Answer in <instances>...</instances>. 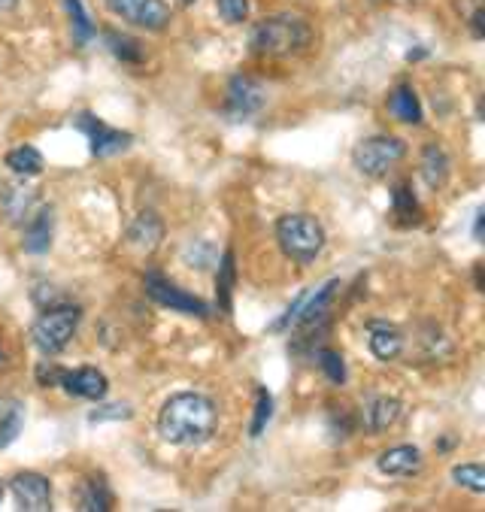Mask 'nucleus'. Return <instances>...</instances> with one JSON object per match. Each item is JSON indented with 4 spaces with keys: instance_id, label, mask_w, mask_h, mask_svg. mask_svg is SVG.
<instances>
[{
    "instance_id": "nucleus-38",
    "label": "nucleus",
    "mask_w": 485,
    "mask_h": 512,
    "mask_svg": "<svg viewBox=\"0 0 485 512\" xmlns=\"http://www.w3.org/2000/svg\"><path fill=\"white\" fill-rule=\"evenodd\" d=\"M4 491H7V488H4V479H0V503H4Z\"/></svg>"
},
{
    "instance_id": "nucleus-9",
    "label": "nucleus",
    "mask_w": 485,
    "mask_h": 512,
    "mask_svg": "<svg viewBox=\"0 0 485 512\" xmlns=\"http://www.w3.org/2000/svg\"><path fill=\"white\" fill-rule=\"evenodd\" d=\"M264 100H267V91L258 79L252 76H231L228 82V91H225V116L234 119V122H243L255 113H261L264 107Z\"/></svg>"
},
{
    "instance_id": "nucleus-25",
    "label": "nucleus",
    "mask_w": 485,
    "mask_h": 512,
    "mask_svg": "<svg viewBox=\"0 0 485 512\" xmlns=\"http://www.w3.org/2000/svg\"><path fill=\"white\" fill-rule=\"evenodd\" d=\"M37 203V191L31 188H7L4 191V207H7V216L10 222H25V216L31 213V207Z\"/></svg>"
},
{
    "instance_id": "nucleus-28",
    "label": "nucleus",
    "mask_w": 485,
    "mask_h": 512,
    "mask_svg": "<svg viewBox=\"0 0 485 512\" xmlns=\"http://www.w3.org/2000/svg\"><path fill=\"white\" fill-rule=\"evenodd\" d=\"M64 7H67V16H70V25H73V40L76 46H85L91 37H94V25L82 7V0H64Z\"/></svg>"
},
{
    "instance_id": "nucleus-36",
    "label": "nucleus",
    "mask_w": 485,
    "mask_h": 512,
    "mask_svg": "<svg viewBox=\"0 0 485 512\" xmlns=\"http://www.w3.org/2000/svg\"><path fill=\"white\" fill-rule=\"evenodd\" d=\"M473 34H476V37H482V10H476V13H473Z\"/></svg>"
},
{
    "instance_id": "nucleus-34",
    "label": "nucleus",
    "mask_w": 485,
    "mask_h": 512,
    "mask_svg": "<svg viewBox=\"0 0 485 512\" xmlns=\"http://www.w3.org/2000/svg\"><path fill=\"white\" fill-rule=\"evenodd\" d=\"M61 373H64V370H61L58 364H52V361H43V364L37 367V379H40V385H46V388H49V385H58V382H61Z\"/></svg>"
},
{
    "instance_id": "nucleus-8",
    "label": "nucleus",
    "mask_w": 485,
    "mask_h": 512,
    "mask_svg": "<svg viewBox=\"0 0 485 512\" xmlns=\"http://www.w3.org/2000/svg\"><path fill=\"white\" fill-rule=\"evenodd\" d=\"M76 128L88 137V149L94 158H113L119 152H125L134 137L128 131H119V128H110L104 119H97L91 113H79L76 116Z\"/></svg>"
},
{
    "instance_id": "nucleus-7",
    "label": "nucleus",
    "mask_w": 485,
    "mask_h": 512,
    "mask_svg": "<svg viewBox=\"0 0 485 512\" xmlns=\"http://www.w3.org/2000/svg\"><path fill=\"white\" fill-rule=\"evenodd\" d=\"M107 10L122 22L143 28V31H164L173 22V13L164 0H104Z\"/></svg>"
},
{
    "instance_id": "nucleus-2",
    "label": "nucleus",
    "mask_w": 485,
    "mask_h": 512,
    "mask_svg": "<svg viewBox=\"0 0 485 512\" xmlns=\"http://www.w3.org/2000/svg\"><path fill=\"white\" fill-rule=\"evenodd\" d=\"M313 40V28L301 19V16H267L252 28L249 46L255 55L264 58H288V55H298L310 46Z\"/></svg>"
},
{
    "instance_id": "nucleus-3",
    "label": "nucleus",
    "mask_w": 485,
    "mask_h": 512,
    "mask_svg": "<svg viewBox=\"0 0 485 512\" xmlns=\"http://www.w3.org/2000/svg\"><path fill=\"white\" fill-rule=\"evenodd\" d=\"M276 243L288 261L310 267L325 249V228L310 213H288L276 222Z\"/></svg>"
},
{
    "instance_id": "nucleus-13",
    "label": "nucleus",
    "mask_w": 485,
    "mask_h": 512,
    "mask_svg": "<svg viewBox=\"0 0 485 512\" xmlns=\"http://www.w3.org/2000/svg\"><path fill=\"white\" fill-rule=\"evenodd\" d=\"M340 288H343L340 279H328L322 288H316L313 294H307L304 303H301V310H298L295 325H319L328 316V310H331V303H334V297H337Z\"/></svg>"
},
{
    "instance_id": "nucleus-11",
    "label": "nucleus",
    "mask_w": 485,
    "mask_h": 512,
    "mask_svg": "<svg viewBox=\"0 0 485 512\" xmlns=\"http://www.w3.org/2000/svg\"><path fill=\"white\" fill-rule=\"evenodd\" d=\"M67 394L82 397V400H104L107 397V376L97 367H79V370H64L58 382Z\"/></svg>"
},
{
    "instance_id": "nucleus-32",
    "label": "nucleus",
    "mask_w": 485,
    "mask_h": 512,
    "mask_svg": "<svg viewBox=\"0 0 485 512\" xmlns=\"http://www.w3.org/2000/svg\"><path fill=\"white\" fill-rule=\"evenodd\" d=\"M131 416H134V409L128 403H110V406L94 409L88 419L91 422H122V419H131Z\"/></svg>"
},
{
    "instance_id": "nucleus-18",
    "label": "nucleus",
    "mask_w": 485,
    "mask_h": 512,
    "mask_svg": "<svg viewBox=\"0 0 485 512\" xmlns=\"http://www.w3.org/2000/svg\"><path fill=\"white\" fill-rule=\"evenodd\" d=\"M388 113H392L404 125H419L422 122V104H419L413 85H398L392 94H388Z\"/></svg>"
},
{
    "instance_id": "nucleus-10",
    "label": "nucleus",
    "mask_w": 485,
    "mask_h": 512,
    "mask_svg": "<svg viewBox=\"0 0 485 512\" xmlns=\"http://www.w3.org/2000/svg\"><path fill=\"white\" fill-rule=\"evenodd\" d=\"M10 491L25 512H49L52 509V482L40 473H16L10 482Z\"/></svg>"
},
{
    "instance_id": "nucleus-24",
    "label": "nucleus",
    "mask_w": 485,
    "mask_h": 512,
    "mask_svg": "<svg viewBox=\"0 0 485 512\" xmlns=\"http://www.w3.org/2000/svg\"><path fill=\"white\" fill-rule=\"evenodd\" d=\"M7 167L16 173V176H40L43 173V155L34 149V146H19L7 155Z\"/></svg>"
},
{
    "instance_id": "nucleus-31",
    "label": "nucleus",
    "mask_w": 485,
    "mask_h": 512,
    "mask_svg": "<svg viewBox=\"0 0 485 512\" xmlns=\"http://www.w3.org/2000/svg\"><path fill=\"white\" fill-rule=\"evenodd\" d=\"M216 7L228 25H243L249 19V0H216Z\"/></svg>"
},
{
    "instance_id": "nucleus-15",
    "label": "nucleus",
    "mask_w": 485,
    "mask_h": 512,
    "mask_svg": "<svg viewBox=\"0 0 485 512\" xmlns=\"http://www.w3.org/2000/svg\"><path fill=\"white\" fill-rule=\"evenodd\" d=\"M52 234H55V210L52 207H43L25 228V240H22V249L28 255H43L49 252L52 246Z\"/></svg>"
},
{
    "instance_id": "nucleus-20",
    "label": "nucleus",
    "mask_w": 485,
    "mask_h": 512,
    "mask_svg": "<svg viewBox=\"0 0 485 512\" xmlns=\"http://www.w3.org/2000/svg\"><path fill=\"white\" fill-rule=\"evenodd\" d=\"M79 509H85V512H110L113 509V491L104 482V476L82 479V485H79Z\"/></svg>"
},
{
    "instance_id": "nucleus-39",
    "label": "nucleus",
    "mask_w": 485,
    "mask_h": 512,
    "mask_svg": "<svg viewBox=\"0 0 485 512\" xmlns=\"http://www.w3.org/2000/svg\"><path fill=\"white\" fill-rule=\"evenodd\" d=\"M182 4H194V0H182Z\"/></svg>"
},
{
    "instance_id": "nucleus-27",
    "label": "nucleus",
    "mask_w": 485,
    "mask_h": 512,
    "mask_svg": "<svg viewBox=\"0 0 485 512\" xmlns=\"http://www.w3.org/2000/svg\"><path fill=\"white\" fill-rule=\"evenodd\" d=\"M270 419H273V394L267 388H258L255 391V416H252V425H249V437L258 440L267 431Z\"/></svg>"
},
{
    "instance_id": "nucleus-4",
    "label": "nucleus",
    "mask_w": 485,
    "mask_h": 512,
    "mask_svg": "<svg viewBox=\"0 0 485 512\" xmlns=\"http://www.w3.org/2000/svg\"><path fill=\"white\" fill-rule=\"evenodd\" d=\"M79 306H52L46 310L34 328H31V340L43 355H58L61 349H67V343L73 340L76 328H79Z\"/></svg>"
},
{
    "instance_id": "nucleus-23",
    "label": "nucleus",
    "mask_w": 485,
    "mask_h": 512,
    "mask_svg": "<svg viewBox=\"0 0 485 512\" xmlns=\"http://www.w3.org/2000/svg\"><path fill=\"white\" fill-rule=\"evenodd\" d=\"M392 213L398 216V222H401V225H416V222H419V216H422L419 200H416V194L410 191V185H407V182H401V185L392 191Z\"/></svg>"
},
{
    "instance_id": "nucleus-14",
    "label": "nucleus",
    "mask_w": 485,
    "mask_h": 512,
    "mask_svg": "<svg viewBox=\"0 0 485 512\" xmlns=\"http://www.w3.org/2000/svg\"><path fill=\"white\" fill-rule=\"evenodd\" d=\"M379 473L385 476H413L422 470V452L416 446H395V449H385L376 458Z\"/></svg>"
},
{
    "instance_id": "nucleus-6",
    "label": "nucleus",
    "mask_w": 485,
    "mask_h": 512,
    "mask_svg": "<svg viewBox=\"0 0 485 512\" xmlns=\"http://www.w3.org/2000/svg\"><path fill=\"white\" fill-rule=\"evenodd\" d=\"M143 288H146V294H149L155 303L167 306V310H173V313L194 316V319H207V316H210V306H207L201 297L188 294L185 288H179L176 282H170L167 276H161V273H155V270H149V273L143 276Z\"/></svg>"
},
{
    "instance_id": "nucleus-1",
    "label": "nucleus",
    "mask_w": 485,
    "mask_h": 512,
    "mask_svg": "<svg viewBox=\"0 0 485 512\" xmlns=\"http://www.w3.org/2000/svg\"><path fill=\"white\" fill-rule=\"evenodd\" d=\"M219 425V409L207 394L198 391H179L173 394L158 413V434L164 443L191 449V446H204L213 440Z\"/></svg>"
},
{
    "instance_id": "nucleus-16",
    "label": "nucleus",
    "mask_w": 485,
    "mask_h": 512,
    "mask_svg": "<svg viewBox=\"0 0 485 512\" xmlns=\"http://www.w3.org/2000/svg\"><path fill=\"white\" fill-rule=\"evenodd\" d=\"M164 240V222L155 216V213H140L131 228H128V243L137 249V252H155Z\"/></svg>"
},
{
    "instance_id": "nucleus-33",
    "label": "nucleus",
    "mask_w": 485,
    "mask_h": 512,
    "mask_svg": "<svg viewBox=\"0 0 485 512\" xmlns=\"http://www.w3.org/2000/svg\"><path fill=\"white\" fill-rule=\"evenodd\" d=\"M213 246L210 243H204V240H198V243H191L188 249H185V261H188V267H198V270H204V267H210L213 264Z\"/></svg>"
},
{
    "instance_id": "nucleus-29",
    "label": "nucleus",
    "mask_w": 485,
    "mask_h": 512,
    "mask_svg": "<svg viewBox=\"0 0 485 512\" xmlns=\"http://www.w3.org/2000/svg\"><path fill=\"white\" fill-rule=\"evenodd\" d=\"M316 358H319V367H322V373L328 376L331 385H343V382H346V361H343L340 352H334V349H319Z\"/></svg>"
},
{
    "instance_id": "nucleus-19",
    "label": "nucleus",
    "mask_w": 485,
    "mask_h": 512,
    "mask_svg": "<svg viewBox=\"0 0 485 512\" xmlns=\"http://www.w3.org/2000/svg\"><path fill=\"white\" fill-rule=\"evenodd\" d=\"M367 346L379 361H395L404 352V334L398 328H388V325H370Z\"/></svg>"
},
{
    "instance_id": "nucleus-17",
    "label": "nucleus",
    "mask_w": 485,
    "mask_h": 512,
    "mask_svg": "<svg viewBox=\"0 0 485 512\" xmlns=\"http://www.w3.org/2000/svg\"><path fill=\"white\" fill-rule=\"evenodd\" d=\"M25 425V403L16 397H0V449H7L19 440Z\"/></svg>"
},
{
    "instance_id": "nucleus-26",
    "label": "nucleus",
    "mask_w": 485,
    "mask_h": 512,
    "mask_svg": "<svg viewBox=\"0 0 485 512\" xmlns=\"http://www.w3.org/2000/svg\"><path fill=\"white\" fill-rule=\"evenodd\" d=\"M104 40H107V49H110L122 64H140V61H143V46H140L134 37L119 34V31H107Z\"/></svg>"
},
{
    "instance_id": "nucleus-5",
    "label": "nucleus",
    "mask_w": 485,
    "mask_h": 512,
    "mask_svg": "<svg viewBox=\"0 0 485 512\" xmlns=\"http://www.w3.org/2000/svg\"><path fill=\"white\" fill-rule=\"evenodd\" d=\"M404 155H407V143L404 140L388 137V134H376V137H367V140H361L355 146L352 164L358 167V173H364L370 179H382Z\"/></svg>"
},
{
    "instance_id": "nucleus-35",
    "label": "nucleus",
    "mask_w": 485,
    "mask_h": 512,
    "mask_svg": "<svg viewBox=\"0 0 485 512\" xmlns=\"http://www.w3.org/2000/svg\"><path fill=\"white\" fill-rule=\"evenodd\" d=\"M482 225H485V210L479 207V210H476V222H473V237H476V243H482Z\"/></svg>"
},
{
    "instance_id": "nucleus-22",
    "label": "nucleus",
    "mask_w": 485,
    "mask_h": 512,
    "mask_svg": "<svg viewBox=\"0 0 485 512\" xmlns=\"http://www.w3.org/2000/svg\"><path fill=\"white\" fill-rule=\"evenodd\" d=\"M234 285H237V264H234V252L228 249L216 273V300L225 316H231V306H234Z\"/></svg>"
},
{
    "instance_id": "nucleus-30",
    "label": "nucleus",
    "mask_w": 485,
    "mask_h": 512,
    "mask_svg": "<svg viewBox=\"0 0 485 512\" xmlns=\"http://www.w3.org/2000/svg\"><path fill=\"white\" fill-rule=\"evenodd\" d=\"M452 479L458 485L470 488L473 494L485 491V470H482V464H458V467H452Z\"/></svg>"
},
{
    "instance_id": "nucleus-12",
    "label": "nucleus",
    "mask_w": 485,
    "mask_h": 512,
    "mask_svg": "<svg viewBox=\"0 0 485 512\" xmlns=\"http://www.w3.org/2000/svg\"><path fill=\"white\" fill-rule=\"evenodd\" d=\"M401 416H404V403H401L398 397H388V394L373 397V400L364 403V409H361V422H364V428H367L373 437L382 434V431H388V428H395Z\"/></svg>"
},
{
    "instance_id": "nucleus-21",
    "label": "nucleus",
    "mask_w": 485,
    "mask_h": 512,
    "mask_svg": "<svg viewBox=\"0 0 485 512\" xmlns=\"http://www.w3.org/2000/svg\"><path fill=\"white\" fill-rule=\"evenodd\" d=\"M422 179L431 188H443L449 179V155L440 143H428L422 152Z\"/></svg>"
},
{
    "instance_id": "nucleus-37",
    "label": "nucleus",
    "mask_w": 485,
    "mask_h": 512,
    "mask_svg": "<svg viewBox=\"0 0 485 512\" xmlns=\"http://www.w3.org/2000/svg\"><path fill=\"white\" fill-rule=\"evenodd\" d=\"M19 4V0H0V13H7V10H13Z\"/></svg>"
}]
</instances>
